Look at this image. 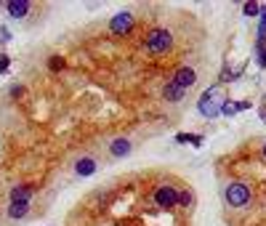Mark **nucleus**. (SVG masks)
I'll list each match as a JSON object with an SVG mask.
<instances>
[{
    "instance_id": "6e6552de",
    "label": "nucleus",
    "mask_w": 266,
    "mask_h": 226,
    "mask_svg": "<svg viewBox=\"0 0 266 226\" xmlns=\"http://www.w3.org/2000/svg\"><path fill=\"white\" fill-rule=\"evenodd\" d=\"M96 168H99V162H96V157H91V154H85V157H80L77 162H75V176H94L96 173Z\"/></svg>"
},
{
    "instance_id": "f3484780",
    "label": "nucleus",
    "mask_w": 266,
    "mask_h": 226,
    "mask_svg": "<svg viewBox=\"0 0 266 226\" xmlns=\"http://www.w3.org/2000/svg\"><path fill=\"white\" fill-rule=\"evenodd\" d=\"M256 59H258V67L266 69V38L256 40Z\"/></svg>"
},
{
    "instance_id": "7ed1b4c3",
    "label": "nucleus",
    "mask_w": 266,
    "mask_h": 226,
    "mask_svg": "<svg viewBox=\"0 0 266 226\" xmlns=\"http://www.w3.org/2000/svg\"><path fill=\"white\" fill-rule=\"evenodd\" d=\"M250 200H253V189L245 184V181H229L224 186V202H226V208H245L250 205Z\"/></svg>"
},
{
    "instance_id": "4468645a",
    "label": "nucleus",
    "mask_w": 266,
    "mask_h": 226,
    "mask_svg": "<svg viewBox=\"0 0 266 226\" xmlns=\"http://www.w3.org/2000/svg\"><path fill=\"white\" fill-rule=\"evenodd\" d=\"M176 141H179V144H192V147H202L205 144L202 136H189V133H179Z\"/></svg>"
},
{
    "instance_id": "1a4fd4ad",
    "label": "nucleus",
    "mask_w": 266,
    "mask_h": 226,
    "mask_svg": "<svg viewBox=\"0 0 266 226\" xmlns=\"http://www.w3.org/2000/svg\"><path fill=\"white\" fill-rule=\"evenodd\" d=\"M35 194V186L32 184H19L11 189V202H29Z\"/></svg>"
},
{
    "instance_id": "b1692460",
    "label": "nucleus",
    "mask_w": 266,
    "mask_h": 226,
    "mask_svg": "<svg viewBox=\"0 0 266 226\" xmlns=\"http://www.w3.org/2000/svg\"><path fill=\"white\" fill-rule=\"evenodd\" d=\"M261 157L266 160V141H263V144H261Z\"/></svg>"
},
{
    "instance_id": "dca6fc26",
    "label": "nucleus",
    "mask_w": 266,
    "mask_h": 226,
    "mask_svg": "<svg viewBox=\"0 0 266 226\" xmlns=\"http://www.w3.org/2000/svg\"><path fill=\"white\" fill-rule=\"evenodd\" d=\"M242 77V72H232L229 67H224V72L218 75V86H226V82H234V80H240Z\"/></svg>"
},
{
    "instance_id": "f03ea898",
    "label": "nucleus",
    "mask_w": 266,
    "mask_h": 226,
    "mask_svg": "<svg viewBox=\"0 0 266 226\" xmlns=\"http://www.w3.org/2000/svg\"><path fill=\"white\" fill-rule=\"evenodd\" d=\"M170 48H173V35H170V30L155 27V30L146 32V38H144V51H146V53L163 56V53H168Z\"/></svg>"
},
{
    "instance_id": "39448f33",
    "label": "nucleus",
    "mask_w": 266,
    "mask_h": 226,
    "mask_svg": "<svg viewBox=\"0 0 266 226\" xmlns=\"http://www.w3.org/2000/svg\"><path fill=\"white\" fill-rule=\"evenodd\" d=\"M133 27H136V16L131 14V11H120V14H114L112 21H109V32L117 35V38L120 35H131Z\"/></svg>"
},
{
    "instance_id": "5701e85b",
    "label": "nucleus",
    "mask_w": 266,
    "mask_h": 226,
    "mask_svg": "<svg viewBox=\"0 0 266 226\" xmlns=\"http://www.w3.org/2000/svg\"><path fill=\"white\" fill-rule=\"evenodd\" d=\"M258 115H261V120H263V125H266V101L261 104V109H258Z\"/></svg>"
},
{
    "instance_id": "423d86ee",
    "label": "nucleus",
    "mask_w": 266,
    "mask_h": 226,
    "mask_svg": "<svg viewBox=\"0 0 266 226\" xmlns=\"http://www.w3.org/2000/svg\"><path fill=\"white\" fill-rule=\"evenodd\" d=\"M173 86H179L181 91H187V88H192L194 86V82H197V72H194V69L192 67H187V64H184V67H179L176 69V75H173Z\"/></svg>"
},
{
    "instance_id": "4be33fe9",
    "label": "nucleus",
    "mask_w": 266,
    "mask_h": 226,
    "mask_svg": "<svg viewBox=\"0 0 266 226\" xmlns=\"http://www.w3.org/2000/svg\"><path fill=\"white\" fill-rule=\"evenodd\" d=\"M21 93H24V86H19V82H14V86H11V96H21Z\"/></svg>"
},
{
    "instance_id": "6ab92c4d",
    "label": "nucleus",
    "mask_w": 266,
    "mask_h": 226,
    "mask_svg": "<svg viewBox=\"0 0 266 226\" xmlns=\"http://www.w3.org/2000/svg\"><path fill=\"white\" fill-rule=\"evenodd\" d=\"M48 69H51V72H62V69H64V59L62 56H51L48 59Z\"/></svg>"
},
{
    "instance_id": "2eb2a0df",
    "label": "nucleus",
    "mask_w": 266,
    "mask_h": 226,
    "mask_svg": "<svg viewBox=\"0 0 266 226\" xmlns=\"http://www.w3.org/2000/svg\"><path fill=\"white\" fill-rule=\"evenodd\" d=\"M194 205V192L192 189H181L179 192V208H192Z\"/></svg>"
},
{
    "instance_id": "ddd939ff",
    "label": "nucleus",
    "mask_w": 266,
    "mask_h": 226,
    "mask_svg": "<svg viewBox=\"0 0 266 226\" xmlns=\"http://www.w3.org/2000/svg\"><path fill=\"white\" fill-rule=\"evenodd\" d=\"M250 106H253V101H226L224 104V109H221V115H226V117H234L240 109H250Z\"/></svg>"
},
{
    "instance_id": "20e7f679",
    "label": "nucleus",
    "mask_w": 266,
    "mask_h": 226,
    "mask_svg": "<svg viewBox=\"0 0 266 226\" xmlns=\"http://www.w3.org/2000/svg\"><path fill=\"white\" fill-rule=\"evenodd\" d=\"M152 202H155L160 210H173V208H179V189L170 186V184L157 186L155 192H152Z\"/></svg>"
},
{
    "instance_id": "412c9836",
    "label": "nucleus",
    "mask_w": 266,
    "mask_h": 226,
    "mask_svg": "<svg viewBox=\"0 0 266 226\" xmlns=\"http://www.w3.org/2000/svg\"><path fill=\"white\" fill-rule=\"evenodd\" d=\"M8 67H11V59H8L6 53H0V75H6Z\"/></svg>"
},
{
    "instance_id": "9b49d317",
    "label": "nucleus",
    "mask_w": 266,
    "mask_h": 226,
    "mask_svg": "<svg viewBox=\"0 0 266 226\" xmlns=\"http://www.w3.org/2000/svg\"><path fill=\"white\" fill-rule=\"evenodd\" d=\"M29 213V202H11L8 205V218L11 221H21Z\"/></svg>"
},
{
    "instance_id": "f8f14e48",
    "label": "nucleus",
    "mask_w": 266,
    "mask_h": 226,
    "mask_svg": "<svg viewBox=\"0 0 266 226\" xmlns=\"http://www.w3.org/2000/svg\"><path fill=\"white\" fill-rule=\"evenodd\" d=\"M184 96H187V91H181L179 86H173V82H168V86L163 88V99H165V101H170V104L181 101Z\"/></svg>"
},
{
    "instance_id": "f257e3e1",
    "label": "nucleus",
    "mask_w": 266,
    "mask_h": 226,
    "mask_svg": "<svg viewBox=\"0 0 266 226\" xmlns=\"http://www.w3.org/2000/svg\"><path fill=\"white\" fill-rule=\"evenodd\" d=\"M226 101H229V99H226V91H224L221 86H211V88H208L202 96H200L197 109H200L202 117H218Z\"/></svg>"
},
{
    "instance_id": "9d476101",
    "label": "nucleus",
    "mask_w": 266,
    "mask_h": 226,
    "mask_svg": "<svg viewBox=\"0 0 266 226\" xmlns=\"http://www.w3.org/2000/svg\"><path fill=\"white\" fill-rule=\"evenodd\" d=\"M131 149H133V144L128 138H114L109 144V154H112V157H125V154H131Z\"/></svg>"
},
{
    "instance_id": "0eeeda50",
    "label": "nucleus",
    "mask_w": 266,
    "mask_h": 226,
    "mask_svg": "<svg viewBox=\"0 0 266 226\" xmlns=\"http://www.w3.org/2000/svg\"><path fill=\"white\" fill-rule=\"evenodd\" d=\"M6 11H8V16L11 19H24L29 11H32V3L29 0H6Z\"/></svg>"
},
{
    "instance_id": "a211bd4d",
    "label": "nucleus",
    "mask_w": 266,
    "mask_h": 226,
    "mask_svg": "<svg viewBox=\"0 0 266 226\" xmlns=\"http://www.w3.org/2000/svg\"><path fill=\"white\" fill-rule=\"evenodd\" d=\"M258 16H261V21H258V35H256V40H263V38H266V6H261Z\"/></svg>"
},
{
    "instance_id": "aec40b11",
    "label": "nucleus",
    "mask_w": 266,
    "mask_h": 226,
    "mask_svg": "<svg viewBox=\"0 0 266 226\" xmlns=\"http://www.w3.org/2000/svg\"><path fill=\"white\" fill-rule=\"evenodd\" d=\"M258 11H261V3H253L250 0V3H245V8H242V14L245 16H258Z\"/></svg>"
}]
</instances>
